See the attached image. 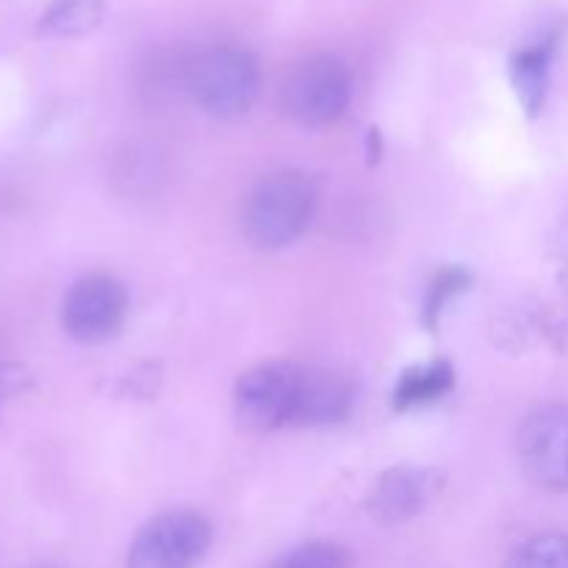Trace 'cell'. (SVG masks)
<instances>
[{"instance_id":"7","label":"cell","mask_w":568,"mask_h":568,"mask_svg":"<svg viewBox=\"0 0 568 568\" xmlns=\"http://www.w3.org/2000/svg\"><path fill=\"white\" fill-rule=\"evenodd\" d=\"M297 377L300 366L292 364H261L244 372L233 392L239 425L253 433L292 427Z\"/></svg>"},{"instance_id":"17","label":"cell","mask_w":568,"mask_h":568,"mask_svg":"<svg viewBox=\"0 0 568 568\" xmlns=\"http://www.w3.org/2000/svg\"><path fill=\"white\" fill-rule=\"evenodd\" d=\"M558 244H560V250H564V255H568V214H566V220L560 222V231H558Z\"/></svg>"},{"instance_id":"5","label":"cell","mask_w":568,"mask_h":568,"mask_svg":"<svg viewBox=\"0 0 568 568\" xmlns=\"http://www.w3.org/2000/svg\"><path fill=\"white\" fill-rule=\"evenodd\" d=\"M516 455L521 471L536 488L549 494L568 491V408L541 405L521 419L516 430Z\"/></svg>"},{"instance_id":"8","label":"cell","mask_w":568,"mask_h":568,"mask_svg":"<svg viewBox=\"0 0 568 568\" xmlns=\"http://www.w3.org/2000/svg\"><path fill=\"white\" fill-rule=\"evenodd\" d=\"M444 491V475L430 466H394L383 471L366 497V510L377 525L397 527L425 514Z\"/></svg>"},{"instance_id":"3","label":"cell","mask_w":568,"mask_h":568,"mask_svg":"<svg viewBox=\"0 0 568 568\" xmlns=\"http://www.w3.org/2000/svg\"><path fill=\"white\" fill-rule=\"evenodd\" d=\"M349 98H353L349 67L342 59L327 53L300 61L288 72L281 94L283 111L297 125L311 128V131L342 120L349 105Z\"/></svg>"},{"instance_id":"14","label":"cell","mask_w":568,"mask_h":568,"mask_svg":"<svg viewBox=\"0 0 568 568\" xmlns=\"http://www.w3.org/2000/svg\"><path fill=\"white\" fill-rule=\"evenodd\" d=\"M270 568H353V555L331 541H311L288 549Z\"/></svg>"},{"instance_id":"15","label":"cell","mask_w":568,"mask_h":568,"mask_svg":"<svg viewBox=\"0 0 568 568\" xmlns=\"http://www.w3.org/2000/svg\"><path fill=\"white\" fill-rule=\"evenodd\" d=\"M469 281H471L469 272L455 270V266L438 272V277L433 281L430 292H427V303H425V325L427 327H436L438 316L444 314V308L449 305V300L458 297L460 292H466V288H469Z\"/></svg>"},{"instance_id":"10","label":"cell","mask_w":568,"mask_h":568,"mask_svg":"<svg viewBox=\"0 0 568 568\" xmlns=\"http://www.w3.org/2000/svg\"><path fill=\"white\" fill-rule=\"evenodd\" d=\"M555 48H558V37L552 33V37L519 50L510 59V81H514L516 94H519L521 105H525V111L530 116L541 114L544 103H547Z\"/></svg>"},{"instance_id":"2","label":"cell","mask_w":568,"mask_h":568,"mask_svg":"<svg viewBox=\"0 0 568 568\" xmlns=\"http://www.w3.org/2000/svg\"><path fill=\"white\" fill-rule=\"evenodd\" d=\"M186 89L200 111L214 120H236L253 109L261 89L258 61L236 44L209 48L189 64Z\"/></svg>"},{"instance_id":"6","label":"cell","mask_w":568,"mask_h":568,"mask_svg":"<svg viewBox=\"0 0 568 568\" xmlns=\"http://www.w3.org/2000/svg\"><path fill=\"white\" fill-rule=\"evenodd\" d=\"M128 320V292L116 277L89 275L72 283L61 303V325L81 344L114 338Z\"/></svg>"},{"instance_id":"1","label":"cell","mask_w":568,"mask_h":568,"mask_svg":"<svg viewBox=\"0 0 568 568\" xmlns=\"http://www.w3.org/2000/svg\"><path fill=\"white\" fill-rule=\"evenodd\" d=\"M316 189L303 172H275L255 183L242 209V227L255 250H283L308 231Z\"/></svg>"},{"instance_id":"11","label":"cell","mask_w":568,"mask_h":568,"mask_svg":"<svg viewBox=\"0 0 568 568\" xmlns=\"http://www.w3.org/2000/svg\"><path fill=\"white\" fill-rule=\"evenodd\" d=\"M455 369L449 361H430V364L410 366L403 372L399 383L394 386V408L408 410L430 405L453 392Z\"/></svg>"},{"instance_id":"4","label":"cell","mask_w":568,"mask_h":568,"mask_svg":"<svg viewBox=\"0 0 568 568\" xmlns=\"http://www.w3.org/2000/svg\"><path fill=\"white\" fill-rule=\"evenodd\" d=\"M214 530L197 510H170L150 519L128 547L125 568H197Z\"/></svg>"},{"instance_id":"13","label":"cell","mask_w":568,"mask_h":568,"mask_svg":"<svg viewBox=\"0 0 568 568\" xmlns=\"http://www.w3.org/2000/svg\"><path fill=\"white\" fill-rule=\"evenodd\" d=\"M505 568H568V536L544 532L530 538L510 555Z\"/></svg>"},{"instance_id":"12","label":"cell","mask_w":568,"mask_h":568,"mask_svg":"<svg viewBox=\"0 0 568 568\" xmlns=\"http://www.w3.org/2000/svg\"><path fill=\"white\" fill-rule=\"evenodd\" d=\"M105 0H53L44 6L37 31L53 39L87 37L105 20Z\"/></svg>"},{"instance_id":"9","label":"cell","mask_w":568,"mask_h":568,"mask_svg":"<svg viewBox=\"0 0 568 568\" xmlns=\"http://www.w3.org/2000/svg\"><path fill=\"white\" fill-rule=\"evenodd\" d=\"M355 388L347 377L325 369H300L292 427L338 425L353 414Z\"/></svg>"},{"instance_id":"16","label":"cell","mask_w":568,"mask_h":568,"mask_svg":"<svg viewBox=\"0 0 568 568\" xmlns=\"http://www.w3.org/2000/svg\"><path fill=\"white\" fill-rule=\"evenodd\" d=\"M28 383H31V375L20 364H0V410L22 388H28Z\"/></svg>"}]
</instances>
